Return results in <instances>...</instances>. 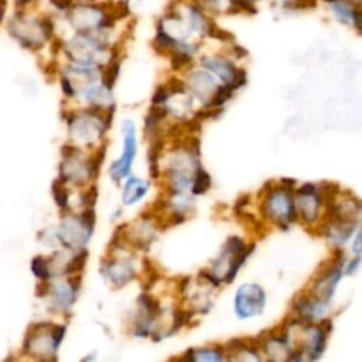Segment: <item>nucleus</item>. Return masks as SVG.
<instances>
[{
  "label": "nucleus",
  "mask_w": 362,
  "mask_h": 362,
  "mask_svg": "<svg viewBox=\"0 0 362 362\" xmlns=\"http://www.w3.org/2000/svg\"><path fill=\"white\" fill-rule=\"evenodd\" d=\"M167 99V90L164 89H158V90H156V93H154V96H153V102L154 103H163L164 100Z\"/></svg>",
  "instance_id": "nucleus-20"
},
{
  "label": "nucleus",
  "mask_w": 362,
  "mask_h": 362,
  "mask_svg": "<svg viewBox=\"0 0 362 362\" xmlns=\"http://www.w3.org/2000/svg\"><path fill=\"white\" fill-rule=\"evenodd\" d=\"M266 305V294L259 284L247 283L238 288L235 296V313L240 320L259 315Z\"/></svg>",
  "instance_id": "nucleus-3"
},
{
  "label": "nucleus",
  "mask_w": 362,
  "mask_h": 362,
  "mask_svg": "<svg viewBox=\"0 0 362 362\" xmlns=\"http://www.w3.org/2000/svg\"><path fill=\"white\" fill-rule=\"evenodd\" d=\"M294 204H296V211L303 218V221L307 223H311L318 218L320 206H321V194L311 184L303 185L296 192Z\"/></svg>",
  "instance_id": "nucleus-6"
},
{
  "label": "nucleus",
  "mask_w": 362,
  "mask_h": 362,
  "mask_svg": "<svg viewBox=\"0 0 362 362\" xmlns=\"http://www.w3.org/2000/svg\"><path fill=\"white\" fill-rule=\"evenodd\" d=\"M123 132H124V151H123L122 158L119 161H116L110 170L115 180H119L120 177L127 174L129 167L133 160V156H134V151H136V139H134L133 123L124 122Z\"/></svg>",
  "instance_id": "nucleus-8"
},
{
  "label": "nucleus",
  "mask_w": 362,
  "mask_h": 362,
  "mask_svg": "<svg viewBox=\"0 0 362 362\" xmlns=\"http://www.w3.org/2000/svg\"><path fill=\"white\" fill-rule=\"evenodd\" d=\"M358 266H359V257H355V259H352L349 263H348V266L345 267V273H354L356 269H358Z\"/></svg>",
  "instance_id": "nucleus-21"
},
{
  "label": "nucleus",
  "mask_w": 362,
  "mask_h": 362,
  "mask_svg": "<svg viewBox=\"0 0 362 362\" xmlns=\"http://www.w3.org/2000/svg\"><path fill=\"white\" fill-rule=\"evenodd\" d=\"M327 308H328V303L315 296L303 297L294 305V310L298 318H301L305 322L320 318L327 311Z\"/></svg>",
  "instance_id": "nucleus-9"
},
{
  "label": "nucleus",
  "mask_w": 362,
  "mask_h": 362,
  "mask_svg": "<svg viewBox=\"0 0 362 362\" xmlns=\"http://www.w3.org/2000/svg\"><path fill=\"white\" fill-rule=\"evenodd\" d=\"M352 250L355 255H362V229L356 233L354 243H352Z\"/></svg>",
  "instance_id": "nucleus-19"
},
{
  "label": "nucleus",
  "mask_w": 362,
  "mask_h": 362,
  "mask_svg": "<svg viewBox=\"0 0 362 362\" xmlns=\"http://www.w3.org/2000/svg\"><path fill=\"white\" fill-rule=\"evenodd\" d=\"M34 3L35 0H14V10H21V11L31 10Z\"/></svg>",
  "instance_id": "nucleus-18"
},
{
  "label": "nucleus",
  "mask_w": 362,
  "mask_h": 362,
  "mask_svg": "<svg viewBox=\"0 0 362 362\" xmlns=\"http://www.w3.org/2000/svg\"><path fill=\"white\" fill-rule=\"evenodd\" d=\"M119 68H120L119 61L115 58H110V61L107 62V66H106V72L103 75L105 86H107V88L113 86V83L116 82V78L119 75Z\"/></svg>",
  "instance_id": "nucleus-12"
},
{
  "label": "nucleus",
  "mask_w": 362,
  "mask_h": 362,
  "mask_svg": "<svg viewBox=\"0 0 362 362\" xmlns=\"http://www.w3.org/2000/svg\"><path fill=\"white\" fill-rule=\"evenodd\" d=\"M321 3H325V1H329V0H320ZM345 1H349V3H355L358 6H362V0H345Z\"/></svg>",
  "instance_id": "nucleus-23"
},
{
  "label": "nucleus",
  "mask_w": 362,
  "mask_h": 362,
  "mask_svg": "<svg viewBox=\"0 0 362 362\" xmlns=\"http://www.w3.org/2000/svg\"><path fill=\"white\" fill-rule=\"evenodd\" d=\"M31 10H14L13 16L7 20V33L21 47L35 51L44 42L52 41L55 34V21L51 14L33 16Z\"/></svg>",
  "instance_id": "nucleus-1"
},
{
  "label": "nucleus",
  "mask_w": 362,
  "mask_h": 362,
  "mask_svg": "<svg viewBox=\"0 0 362 362\" xmlns=\"http://www.w3.org/2000/svg\"><path fill=\"white\" fill-rule=\"evenodd\" d=\"M147 191V184L143 182L141 180L137 178H130L126 184L124 194H123V201L124 204H133L137 199H140Z\"/></svg>",
  "instance_id": "nucleus-11"
},
{
  "label": "nucleus",
  "mask_w": 362,
  "mask_h": 362,
  "mask_svg": "<svg viewBox=\"0 0 362 362\" xmlns=\"http://www.w3.org/2000/svg\"><path fill=\"white\" fill-rule=\"evenodd\" d=\"M48 1L51 8L62 16L74 6V3H76L75 0H48Z\"/></svg>",
  "instance_id": "nucleus-17"
},
{
  "label": "nucleus",
  "mask_w": 362,
  "mask_h": 362,
  "mask_svg": "<svg viewBox=\"0 0 362 362\" xmlns=\"http://www.w3.org/2000/svg\"><path fill=\"white\" fill-rule=\"evenodd\" d=\"M322 4L338 24L362 33V6L345 0H329Z\"/></svg>",
  "instance_id": "nucleus-5"
},
{
  "label": "nucleus",
  "mask_w": 362,
  "mask_h": 362,
  "mask_svg": "<svg viewBox=\"0 0 362 362\" xmlns=\"http://www.w3.org/2000/svg\"><path fill=\"white\" fill-rule=\"evenodd\" d=\"M188 358H191L192 361H221L222 354L216 349H198L192 351Z\"/></svg>",
  "instance_id": "nucleus-14"
},
{
  "label": "nucleus",
  "mask_w": 362,
  "mask_h": 362,
  "mask_svg": "<svg viewBox=\"0 0 362 362\" xmlns=\"http://www.w3.org/2000/svg\"><path fill=\"white\" fill-rule=\"evenodd\" d=\"M211 185V178L209 175L202 170L199 168L195 174V180H194V185H192V192L194 194H204L208 187Z\"/></svg>",
  "instance_id": "nucleus-13"
},
{
  "label": "nucleus",
  "mask_w": 362,
  "mask_h": 362,
  "mask_svg": "<svg viewBox=\"0 0 362 362\" xmlns=\"http://www.w3.org/2000/svg\"><path fill=\"white\" fill-rule=\"evenodd\" d=\"M31 267H33V272L37 277L40 279H45L49 276V272H48V266H47V262L44 260L42 256H37L33 263H31Z\"/></svg>",
  "instance_id": "nucleus-15"
},
{
  "label": "nucleus",
  "mask_w": 362,
  "mask_h": 362,
  "mask_svg": "<svg viewBox=\"0 0 362 362\" xmlns=\"http://www.w3.org/2000/svg\"><path fill=\"white\" fill-rule=\"evenodd\" d=\"M201 64L223 83H233L240 88L246 82L245 71L236 68L233 61L225 55H205L201 58Z\"/></svg>",
  "instance_id": "nucleus-4"
},
{
  "label": "nucleus",
  "mask_w": 362,
  "mask_h": 362,
  "mask_svg": "<svg viewBox=\"0 0 362 362\" xmlns=\"http://www.w3.org/2000/svg\"><path fill=\"white\" fill-rule=\"evenodd\" d=\"M290 342L287 337L283 334L281 337L269 338L264 344V352L272 361H287L291 359L293 351H290Z\"/></svg>",
  "instance_id": "nucleus-10"
},
{
  "label": "nucleus",
  "mask_w": 362,
  "mask_h": 362,
  "mask_svg": "<svg viewBox=\"0 0 362 362\" xmlns=\"http://www.w3.org/2000/svg\"><path fill=\"white\" fill-rule=\"evenodd\" d=\"M264 214L281 226L296 219V204L287 188H276L270 191L263 202Z\"/></svg>",
  "instance_id": "nucleus-2"
},
{
  "label": "nucleus",
  "mask_w": 362,
  "mask_h": 362,
  "mask_svg": "<svg viewBox=\"0 0 362 362\" xmlns=\"http://www.w3.org/2000/svg\"><path fill=\"white\" fill-rule=\"evenodd\" d=\"M342 263H335L334 266H331L327 272H324L317 280L315 283L313 284V290H311V294L329 303L337 286H338V281L342 276Z\"/></svg>",
  "instance_id": "nucleus-7"
},
{
  "label": "nucleus",
  "mask_w": 362,
  "mask_h": 362,
  "mask_svg": "<svg viewBox=\"0 0 362 362\" xmlns=\"http://www.w3.org/2000/svg\"><path fill=\"white\" fill-rule=\"evenodd\" d=\"M7 6H8V1H7V0H0V25L3 24V21H4V18H6Z\"/></svg>",
  "instance_id": "nucleus-22"
},
{
  "label": "nucleus",
  "mask_w": 362,
  "mask_h": 362,
  "mask_svg": "<svg viewBox=\"0 0 362 362\" xmlns=\"http://www.w3.org/2000/svg\"><path fill=\"white\" fill-rule=\"evenodd\" d=\"M52 191H54V198H55L57 204H58L59 206H66V204H68V194H66V191L62 188V185H59L58 181H55V182L52 184Z\"/></svg>",
  "instance_id": "nucleus-16"
}]
</instances>
